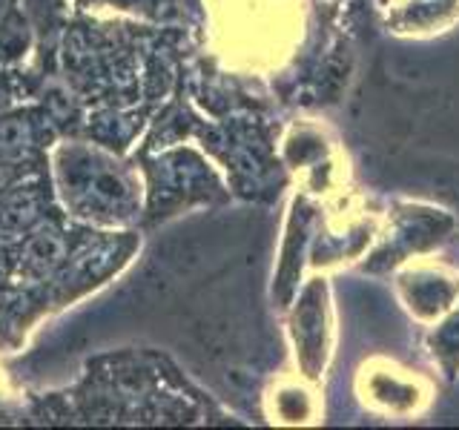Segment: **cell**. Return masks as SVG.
<instances>
[{
	"label": "cell",
	"mask_w": 459,
	"mask_h": 430,
	"mask_svg": "<svg viewBox=\"0 0 459 430\" xmlns=\"http://www.w3.org/2000/svg\"><path fill=\"white\" fill-rule=\"evenodd\" d=\"M430 341H434V356H439L442 367L454 376L459 367V313L445 322Z\"/></svg>",
	"instance_id": "1"
},
{
	"label": "cell",
	"mask_w": 459,
	"mask_h": 430,
	"mask_svg": "<svg viewBox=\"0 0 459 430\" xmlns=\"http://www.w3.org/2000/svg\"><path fill=\"white\" fill-rule=\"evenodd\" d=\"M4 4H6V0H0V12H4Z\"/></svg>",
	"instance_id": "2"
}]
</instances>
